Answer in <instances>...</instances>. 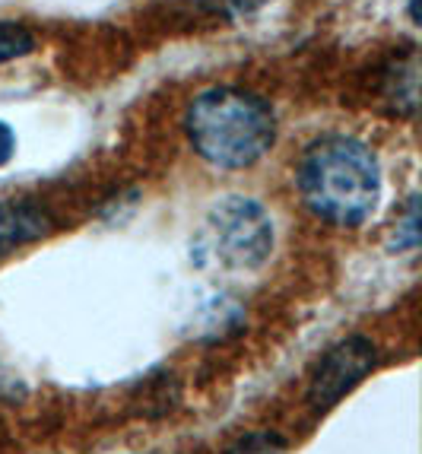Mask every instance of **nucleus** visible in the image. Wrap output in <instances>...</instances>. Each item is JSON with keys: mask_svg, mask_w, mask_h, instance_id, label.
Listing matches in <instances>:
<instances>
[{"mask_svg": "<svg viewBox=\"0 0 422 454\" xmlns=\"http://www.w3.org/2000/svg\"><path fill=\"white\" fill-rule=\"evenodd\" d=\"M375 365V347L365 337H349V340L337 343L315 369L311 379V403L315 410H327L343 397L347 391H353Z\"/></svg>", "mask_w": 422, "mask_h": 454, "instance_id": "obj_4", "label": "nucleus"}, {"mask_svg": "<svg viewBox=\"0 0 422 454\" xmlns=\"http://www.w3.org/2000/svg\"><path fill=\"white\" fill-rule=\"evenodd\" d=\"M235 10H241V13H248V10H257V7H264L267 0H229Z\"/></svg>", "mask_w": 422, "mask_h": 454, "instance_id": "obj_9", "label": "nucleus"}, {"mask_svg": "<svg viewBox=\"0 0 422 454\" xmlns=\"http://www.w3.org/2000/svg\"><path fill=\"white\" fill-rule=\"evenodd\" d=\"M277 124L264 98L241 90H210L194 98L188 137L194 150L219 168H245L270 150Z\"/></svg>", "mask_w": 422, "mask_h": 454, "instance_id": "obj_2", "label": "nucleus"}, {"mask_svg": "<svg viewBox=\"0 0 422 454\" xmlns=\"http://www.w3.org/2000/svg\"><path fill=\"white\" fill-rule=\"evenodd\" d=\"M273 248V226L264 207L248 197H226L210 210L200 232V251L223 270H254Z\"/></svg>", "mask_w": 422, "mask_h": 454, "instance_id": "obj_3", "label": "nucleus"}, {"mask_svg": "<svg viewBox=\"0 0 422 454\" xmlns=\"http://www.w3.org/2000/svg\"><path fill=\"white\" fill-rule=\"evenodd\" d=\"M13 150H16V137H13V130H10V124L0 121V166H7L10 156H13Z\"/></svg>", "mask_w": 422, "mask_h": 454, "instance_id": "obj_8", "label": "nucleus"}, {"mask_svg": "<svg viewBox=\"0 0 422 454\" xmlns=\"http://www.w3.org/2000/svg\"><path fill=\"white\" fill-rule=\"evenodd\" d=\"M48 232V213L32 204H0V258Z\"/></svg>", "mask_w": 422, "mask_h": 454, "instance_id": "obj_5", "label": "nucleus"}, {"mask_svg": "<svg viewBox=\"0 0 422 454\" xmlns=\"http://www.w3.org/2000/svg\"><path fill=\"white\" fill-rule=\"evenodd\" d=\"M35 48V38L16 23H0V64L23 58Z\"/></svg>", "mask_w": 422, "mask_h": 454, "instance_id": "obj_6", "label": "nucleus"}, {"mask_svg": "<svg viewBox=\"0 0 422 454\" xmlns=\"http://www.w3.org/2000/svg\"><path fill=\"white\" fill-rule=\"evenodd\" d=\"M299 188L317 216L337 226H359L375 213L381 175L365 144L349 137H324L305 153Z\"/></svg>", "mask_w": 422, "mask_h": 454, "instance_id": "obj_1", "label": "nucleus"}, {"mask_svg": "<svg viewBox=\"0 0 422 454\" xmlns=\"http://www.w3.org/2000/svg\"><path fill=\"white\" fill-rule=\"evenodd\" d=\"M226 454H286V445H283V439H277V435H248V439H241L238 445H232Z\"/></svg>", "mask_w": 422, "mask_h": 454, "instance_id": "obj_7", "label": "nucleus"}]
</instances>
